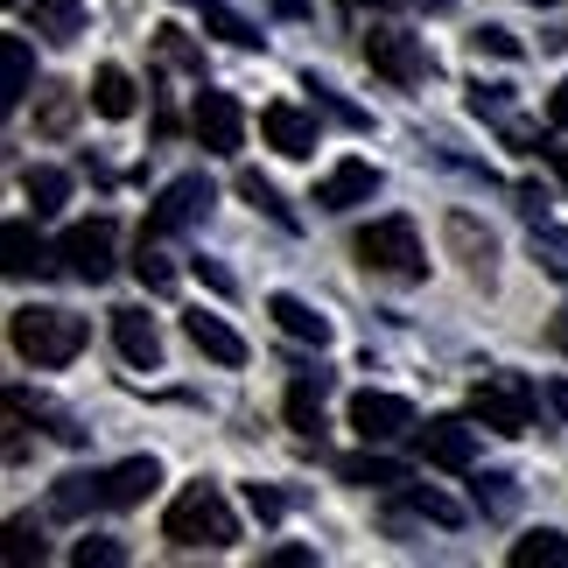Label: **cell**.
<instances>
[{
  "label": "cell",
  "mask_w": 568,
  "mask_h": 568,
  "mask_svg": "<svg viewBox=\"0 0 568 568\" xmlns=\"http://www.w3.org/2000/svg\"><path fill=\"white\" fill-rule=\"evenodd\" d=\"M8 337H14V352L29 358V365H42V373H57V365H71L78 352H84V316H71V310H14L8 316Z\"/></svg>",
  "instance_id": "6da1fadb"
},
{
  "label": "cell",
  "mask_w": 568,
  "mask_h": 568,
  "mask_svg": "<svg viewBox=\"0 0 568 568\" xmlns=\"http://www.w3.org/2000/svg\"><path fill=\"white\" fill-rule=\"evenodd\" d=\"M162 540H176V548H232V540H239V513L225 506L217 485H190L176 506L162 513Z\"/></svg>",
  "instance_id": "7a4b0ae2"
},
{
  "label": "cell",
  "mask_w": 568,
  "mask_h": 568,
  "mask_svg": "<svg viewBox=\"0 0 568 568\" xmlns=\"http://www.w3.org/2000/svg\"><path fill=\"white\" fill-rule=\"evenodd\" d=\"M358 260L386 281H422L428 274V253H422V232L407 225V217H373V225L358 232Z\"/></svg>",
  "instance_id": "3957f363"
},
{
  "label": "cell",
  "mask_w": 568,
  "mask_h": 568,
  "mask_svg": "<svg viewBox=\"0 0 568 568\" xmlns=\"http://www.w3.org/2000/svg\"><path fill=\"white\" fill-rule=\"evenodd\" d=\"M470 414L491 435H527L534 428V386L519 379V373H485V379L470 386Z\"/></svg>",
  "instance_id": "277c9868"
},
{
  "label": "cell",
  "mask_w": 568,
  "mask_h": 568,
  "mask_svg": "<svg viewBox=\"0 0 568 568\" xmlns=\"http://www.w3.org/2000/svg\"><path fill=\"white\" fill-rule=\"evenodd\" d=\"M113 246H120L113 217H84V225H71V232H63L57 260H63V267H71L78 281H105V274H113Z\"/></svg>",
  "instance_id": "5b68a950"
},
{
  "label": "cell",
  "mask_w": 568,
  "mask_h": 568,
  "mask_svg": "<svg viewBox=\"0 0 568 568\" xmlns=\"http://www.w3.org/2000/svg\"><path fill=\"white\" fill-rule=\"evenodd\" d=\"M365 63H373L379 78H393V84H422L435 71L428 50L414 36H400V29H373V36H365Z\"/></svg>",
  "instance_id": "8992f818"
},
{
  "label": "cell",
  "mask_w": 568,
  "mask_h": 568,
  "mask_svg": "<svg viewBox=\"0 0 568 568\" xmlns=\"http://www.w3.org/2000/svg\"><path fill=\"white\" fill-rule=\"evenodd\" d=\"M211 211V183L204 176H176L162 196H155V211H148V239H169V232H183V225H196V217Z\"/></svg>",
  "instance_id": "52a82bcc"
},
{
  "label": "cell",
  "mask_w": 568,
  "mask_h": 568,
  "mask_svg": "<svg viewBox=\"0 0 568 568\" xmlns=\"http://www.w3.org/2000/svg\"><path fill=\"white\" fill-rule=\"evenodd\" d=\"M196 141L211 148V155H239V141H246V113H239V99L232 92H196Z\"/></svg>",
  "instance_id": "ba28073f"
},
{
  "label": "cell",
  "mask_w": 568,
  "mask_h": 568,
  "mask_svg": "<svg viewBox=\"0 0 568 568\" xmlns=\"http://www.w3.org/2000/svg\"><path fill=\"white\" fill-rule=\"evenodd\" d=\"M352 428H358V443H393V435H407L414 428V407L400 400V393H352Z\"/></svg>",
  "instance_id": "9c48e42d"
},
{
  "label": "cell",
  "mask_w": 568,
  "mask_h": 568,
  "mask_svg": "<svg viewBox=\"0 0 568 568\" xmlns=\"http://www.w3.org/2000/svg\"><path fill=\"white\" fill-rule=\"evenodd\" d=\"M373 196H379V169L358 162V155L337 162L331 176L316 183V204H323V211H358V204H373Z\"/></svg>",
  "instance_id": "30bf717a"
},
{
  "label": "cell",
  "mask_w": 568,
  "mask_h": 568,
  "mask_svg": "<svg viewBox=\"0 0 568 568\" xmlns=\"http://www.w3.org/2000/svg\"><path fill=\"white\" fill-rule=\"evenodd\" d=\"M260 134H267V148H274V155H288V162L316 155V120L302 113V105H288V99L260 113Z\"/></svg>",
  "instance_id": "8fae6325"
},
{
  "label": "cell",
  "mask_w": 568,
  "mask_h": 568,
  "mask_svg": "<svg viewBox=\"0 0 568 568\" xmlns=\"http://www.w3.org/2000/svg\"><path fill=\"white\" fill-rule=\"evenodd\" d=\"M113 344H120V358L134 365V373H155L162 365V331H155L148 310H113Z\"/></svg>",
  "instance_id": "7c38bea8"
},
{
  "label": "cell",
  "mask_w": 568,
  "mask_h": 568,
  "mask_svg": "<svg viewBox=\"0 0 568 568\" xmlns=\"http://www.w3.org/2000/svg\"><path fill=\"white\" fill-rule=\"evenodd\" d=\"M422 464H435V470H470L477 464V428L470 422H428L422 428Z\"/></svg>",
  "instance_id": "4fadbf2b"
},
{
  "label": "cell",
  "mask_w": 568,
  "mask_h": 568,
  "mask_svg": "<svg viewBox=\"0 0 568 568\" xmlns=\"http://www.w3.org/2000/svg\"><path fill=\"white\" fill-rule=\"evenodd\" d=\"M183 337H190V344H196V352H204L211 365H246V337H239L225 316L190 310V316H183Z\"/></svg>",
  "instance_id": "5bb4252c"
},
{
  "label": "cell",
  "mask_w": 568,
  "mask_h": 568,
  "mask_svg": "<svg viewBox=\"0 0 568 568\" xmlns=\"http://www.w3.org/2000/svg\"><path fill=\"white\" fill-rule=\"evenodd\" d=\"M99 477H105V506L126 513V506H141V498L162 485V464H155V456H126V464L99 470Z\"/></svg>",
  "instance_id": "9a60e30c"
},
{
  "label": "cell",
  "mask_w": 568,
  "mask_h": 568,
  "mask_svg": "<svg viewBox=\"0 0 568 568\" xmlns=\"http://www.w3.org/2000/svg\"><path fill=\"white\" fill-rule=\"evenodd\" d=\"M134 105H141V84L120 71V63H99L92 71V113L99 120H134Z\"/></svg>",
  "instance_id": "2e32d148"
},
{
  "label": "cell",
  "mask_w": 568,
  "mask_h": 568,
  "mask_svg": "<svg viewBox=\"0 0 568 568\" xmlns=\"http://www.w3.org/2000/svg\"><path fill=\"white\" fill-rule=\"evenodd\" d=\"M267 316H274V323H281V331H288L295 344H316V352L331 344V316H316L302 295H267Z\"/></svg>",
  "instance_id": "e0dca14e"
},
{
  "label": "cell",
  "mask_w": 568,
  "mask_h": 568,
  "mask_svg": "<svg viewBox=\"0 0 568 568\" xmlns=\"http://www.w3.org/2000/svg\"><path fill=\"white\" fill-rule=\"evenodd\" d=\"M0 253H8V274H14V281H29V274L50 267V253H42V239H36L29 217H8V232H0Z\"/></svg>",
  "instance_id": "ac0fdd59"
},
{
  "label": "cell",
  "mask_w": 568,
  "mask_h": 568,
  "mask_svg": "<svg viewBox=\"0 0 568 568\" xmlns=\"http://www.w3.org/2000/svg\"><path fill=\"white\" fill-rule=\"evenodd\" d=\"M29 29L42 42H78L84 36V0H36V8H29Z\"/></svg>",
  "instance_id": "d6986e66"
},
{
  "label": "cell",
  "mask_w": 568,
  "mask_h": 568,
  "mask_svg": "<svg viewBox=\"0 0 568 568\" xmlns=\"http://www.w3.org/2000/svg\"><path fill=\"white\" fill-rule=\"evenodd\" d=\"M513 568H568V534H555V527H534V534H519L513 540V555H506Z\"/></svg>",
  "instance_id": "ffe728a7"
},
{
  "label": "cell",
  "mask_w": 568,
  "mask_h": 568,
  "mask_svg": "<svg viewBox=\"0 0 568 568\" xmlns=\"http://www.w3.org/2000/svg\"><path fill=\"white\" fill-rule=\"evenodd\" d=\"M29 92H36V84H29V42H21V36H0V105L14 113Z\"/></svg>",
  "instance_id": "44dd1931"
},
{
  "label": "cell",
  "mask_w": 568,
  "mask_h": 568,
  "mask_svg": "<svg viewBox=\"0 0 568 568\" xmlns=\"http://www.w3.org/2000/svg\"><path fill=\"white\" fill-rule=\"evenodd\" d=\"M449 246L464 253V267H470L477 281H491V253H498V246H491V232H477V217H464V211L449 217Z\"/></svg>",
  "instance_id": "7402d4cb"
},
{
  "label": "cell",
  "mask_w": 568,
  "mask_h": 568,
  "mask_svg": "<svg viewBox=\"0 0 568 568\" xmlns=\"http://www.w3.org/2000/svg\"><path fill=\"white\" fill-rule=\"evenodd\" d=\"M36 126H42L50 141H63V134L78 126V92H71V84H42V99H36Z\"/></svg>",
  "instance_id": "603a6c76"
},
{
  "label": "cell",
  "mask_w": 568,
  "mask_h": 568,
  "mask_svg": "<svg viewBox=\"0 0 568 568\" xmlns=\"http://www.w3.org/2000/svg\"><path fill=\"white\" fill-rule=\"evenodd\" d=\"M92 506H105V477H63V485L50 491V513H63V519H78V513H92Z\"/></svg>",
  "instance_id": "cb8c5ba5"
},
{
  "label": "cell",
  "mask_w": 568,
  "mask_h": 568,
  "mask_svg": "<svg viewBox=\"0 0 568 568\" xmlns=\"http://www.w3.org/2000/svg\"><path fill=\"white\" fill-rule=\"evenodd\" d=\"M21 190H29L36 217H57L63 204H71V176H63V169H29V176H21Z\"/></svg>",
  "instance_id": "d4e9b609"
},
{
  "label": "cell",
  "mask_w": 568,
  "mask_h": 568,
  "mask_svg": "<svg viewBox=\"0 0 568 568\" xmlns=\"http://www.w3.org/2000/svg\"><path fill=\"white\" fill-rule=\"evenodd\" d=\"M344 485H379V491H407V470L386 464V456H344Z\"/></svg>",
  "instance_id": "484cf974"
},
{
  "label": "cell",
  "mask_w": 568,
  "mask_h": 568,
  "mask_svg": "<svg viewBox=\"0 0 568 568\" xmlns=\"http://www.w3.org/2000/svg\"><path fill=\"white\" fill-rule=\"evenodd\" d=\"M134 274H141V288H148V295H169V288H176V260H169V253H162V239H148V232H141V253H134Z\"/></svg>",
  "instance_id": "4316f807"
},
{
  "label": "cell",
  "mask_w": 568,
  "mask_h": 568,
  "mask_svg": "<svg viewBox=\"0 0 568 568\" xmlns=\"http://www.w3.org/2000/svg\"><path fill=\"white\" fill-rule=\"evenodd\" d=\"M196 14H204V29H211L217 42H232V50H253V42H260V29H253L246 14H232L225 0H204V8H196Z\"/></svg>",
  "instance_id": "83f0119b"
},
{
  "label": "cell",
  "mask_w": 568,
  "mask_h": 568,
  "mask_svg": "<svg viewBox=\"0 0 568 568\" xmlns=\"http://www.w3.org/2000/svg\"><path fill=\"white\" fill-rule=\"evenodd\" d=\"M288 428L295 435H323V379H295L288 386Z\"/></svg>",
  "instance_id": "f1b7e54d"
},
{
  "label": "cell",
  "mask_w": 568,
  "mask_h": 568,
  "mask_svg": "<svg viewBox=\"0 0 568 568\" xmlns=\"http://www.w3.org/2000/svg\"><path fill=\"white\" fill-rule=\"evenodd\" d=\"M239 196H246V204H260V211L274 217V225H295V211L281 204V196H274V183H267V176H253V169H239Z\"/></svg>",
  "instance_id": "f546056e"
},
{
  "label": "cell",
  "mask_w": 568,
  "mask_h": 568,
  "mask_svg": "<svg viewBox=\"0 0 568 568\" xmlns=\"http://www.w3.org/2000/svg\"><path fill=\"white\" fill-rule=\"evenodd\" d=\"M71 561H78V568H120V561H126V548H120V540H78Z\"/></svg>",
  "instance_id": "4dcf8cb0"
},
{
  "label": "cell",
  "mask_w": 568,
  "mask_h": 568,
  "mask_svg": "<svg viewBox=\"0 0 568 568\" xmlns=\"http://www.w3.org/2000/svg\"><path fill=\"white\" fill-rule=\"evenodd\" d=\"M470 50H477V57H519V36L498 29V21H485V29L470 36Z\"/></svg>",
  "instance_id": "1f68e13d"
},
{
  "label": "cell",
  "mask_w": 568,
  "mask_h": 568,
  "mask_svg": "<svg viewBox=\"0 0 568 568\" xmlns=\"http://www.w3.org/2000/svg\"><path fill=\"white\" fill-rule=\"evenodd\" d=\"M155 36H162V57H169V63H183V71H204V57H196L190 42H183L176 21H169V29H155Z\"/></svg>",
  "instance_id": "d6a6232c"
},
{
  "label": "cell",
  "mask_w": 568,
  "mask_h": 568,
  "mask_svg": "<svg viewBox=\"0 0 568 568\" xmlns=\"http://www.w3.org/2000/svg\"><path fill=\"white\" fill-rule=\"evenodd\" d=\"M407 506H414V513H428V519H443V527H456V519H464L443 491H407Z\"/></svg>",
  "instance_id": "836d02e7"
},
{
  "label": "cell",
  "mask_w": 568,
  "mask_h": 568,
  "mask_svg": "<svg viewBox=\"0 0 568 568\" xmlns=\"http://www.w3.org/2000/svg\"><path fill=\"white\" fill-rule=\"evenodd\" d=\"M8 561L21 568V561H42V540L29 534V527H8Z\"/></svg>",
  "instance_id": "e575fe53"
},
{
  "label": "cell",
  "mask_w": 568,
  "mask_h": 568,
  "mask_svg": "<svg viewBox=\"0 0 568 568\" xmlns=\"http://www.w3.org/2000/svg\"><path fill=\"white\" fill-rule=\"evenodd\" d=\"M246 506H253L260 519H281V491H267V485H246Z\"/></svg>",
  "instance_id": "d590c367"
},
{
  "label": "cell",
  "mask_w": 568,
  "mask_h": 568,
  "mask_svg": "<svg viewBox=\"0 0 568 568\" xmlns=\"http://www.w3.org/2000/svg\"><path fill=\"white\" fill-rule=\"evenodd\" d=\"M196 281H204V288H211V295H232V274H225V267H217V260H196Z\"/></svg>",
  "instance_id": "8d00e7d4"
},
{
  "label": "cell",
  "mask_w": 568,
  "mask_h": 568,
  "mask_svg": "<svg viewBox=\"0 0 568 568\" xmlns=\"http://www.w3.org/2000/svg\"><path fill=\"white\" fill-rule=\"evenodd\" d=\"M519 211H527V217H548V190H540V183H519Z\"/></svg>",
  "instance_id": "74e56055"
},
{
  "label": "cell",
  "mask_w": 568,
  "mask_h": 568,
  "mask_svg": "<svg viewBox=\"0 0 568 568\" xmlns=\"http://www.w3.org/2000/svg\"><path fill=\"white\" fill-rule=\"evenodd\" d=\"M548 120H555V126H561V134H568V78H561V84H555V92H548Z\"/></svg>",
  "instance_id": "f35d334b"
},
{
  "label": "cell",
  "mask_w": 568,
  "mask_h": 568,
  "mask_svg": "<svg viewBox=\"0 0 568 568\" xmlns=\"http://www.w3.org/2000/svg\"><path fill=\"white\" fill-rule=\"evenodd\" d=\"M267 561H274V568H310V561H316V555H310V548H274V555H267Z\"/></svg>",
  "instance_id": "ab89813d"
},
{
  "label": "cell",
  "mask_w": 568,
  "mask_h": 568,
  "mask_svg": "<svg viewBox=\"0 0 568 568\" xmlns=\"http://www.w3.org/2000/svg\"><path fill=\"white\" fill-rule=\"evenodd\" d=\"M548 162H555V176L568 183V141H548Z\"/></svg>",
  "instance_id": "60d3db41"
},
{
  "label": "cell",
  "mask_w": 568,
  "mask_h": 568,
  "mask_svg": "<svg viewBox=\"0 0 568 568\" xmlns=\"http://www.w3.org/2000/svg\"><path fill=\"white\" fill-rule=\"evenodd\" d=\"M548 337H555V352L568 358V316H555V323H548Z\"/></svg>",
  "instance_id": "b9f144b4"
},
{
  "label": "cell",
  "mask_w": 568,
  "mask_h": 568,
  "mask_svg": "<svg viewBox=\"0 0 568 568\" xmlns=\"http://www.w3.org/2000/svg\"><path fill=\"white\" fill-rule=\"evenodd\" d=\"M428 8H456V0H428Z\"/></svg>",
  "instance_id": "7bdbcfd3"
},
{
  "label": "cell",
  "mask_w": 568,
  "mask_h": 568,
  "mask_svg": "<svg viewBox=\"0 0 568 568\" xmlns=\"http://www.w3.org/2000/svg\"><path fill=\"white\" fill-rule=\"evenodd\" d=\"M527 8H555V0H527Z\"/></svg>",
  "instance_id": "ee69618b"
},
{
  "label": "cell",
  "mask_w": 568,
  "mask_h": 568,
  "mask_svg": "<svg viewBox=\"0 0 568 568\" xmlns=\"http://www.w3.org/2000/svg\"><path fill=\"white\" fill-rule=\"evenodd\" d=\"M8 8H14V0H8Z\"/></svg>",
  "instance_id": "f6af8a7d"
}]
</instances>
